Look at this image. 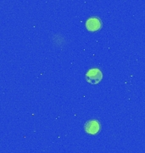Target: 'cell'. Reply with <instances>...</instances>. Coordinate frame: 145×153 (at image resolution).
Returning <instances> with one entry per match:
<instances>
[{
    "label": "cell",
    "instance_id": "obj_3",
    "mask_svg": "<svg viewBox=\"0 0 145 153\" xmlns=\"http://www.w3.org/2000/svg\"><path fill=\"white\" fill-rule=\"evenodd\" d=\"M86 27L90 32H96L102 27V22L98 17L92 16L87 20Z\"/></svg>",
    "mask_w": 145,
    "mask_h": 153
},
{
    "label": "cell",
    "instance_id": "obj_1",
    "mask_svg": "<svg viewBox=\"0 0 145 153\" xmlns=\"http://www.w3.org/2000/svg\"><path fill=\"white\" fill-rule=\"evenodd\" d=\"M102 71L98 68H92L87 71L86 75H85L87 82L91 84H98L102 80Z\"/></svg>",
    "mask_w": 145,
    "mask_h": 153
},
{
    "label": "cell",
    "instance_id": "obj_2",
    "mask_svg": "<svg viewBox=\"0 0 145 153\" xmlns=\"http://www.w3.org/2000/svg\"><path fill=\"white\" fill-rule=\"evenodd\" d=\"M100 128H101V124L96 119L87 121L84 125V129H85L86 133H87L88 134H92V135L97 134L100 131Z\"/></svg>",
    "mask_w": 145,
    "mask_h": 153
}]
</instances>
